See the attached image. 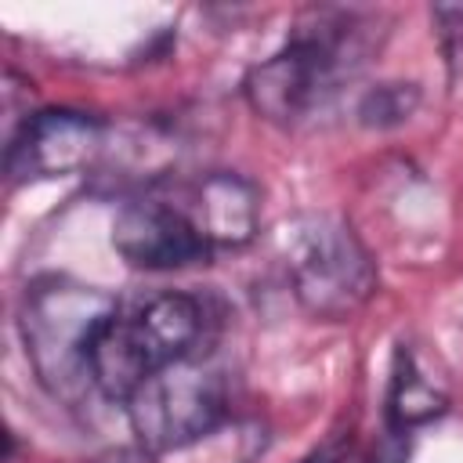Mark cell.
<instances>
[{
    "instance_id": "cell-1",
    "label": "cell",
    "mask_w": 463,
    "mask_h": 463,
    "mask_svg": "<svg viewBox=\"0 0 463 463\" xmlns=\"http://www.w3.org/2000/svg\"><path fill=\"white\" fill-rule=\"evenodd\" d=\"M376 51V14L358 7H311L289 40L242 76L246 105L271 127L297 130L362 72Z\"/></svg>"
},
{
    "instance_id": "cell-2",
    "label": "cell",
    "mask_w": 463,
    "mask_h": 463,
    "mask_svg": "<svg viewBox=\"0 0 463 463\" xmlns=\"http://www.w3.org/2000/svg\"><path fill=\"white\" fill-rule=\"evenodd\" d=\"M116 311L119 304L112 293L69 275H43L25 286L18 333L36 380L54 398L76 405L94 391L90 351Z\"/></svg>"
},
{
    "instance_id": "cell-3",
    "label": "cell",
    "mask_w": 463,
    "mask_h": 463,
    "mask_svg": "<svg viewBox=\"0 0 463 463\" xmlns=\"http://www.w3.org/2000/svg\"><path fill=\"white\" fill-rule=\"evenodd\" d=\"M206 311L192 293H156L134 307H119L94 340L90 380L109 402H123L159 369L195 354Z\"/></svg>"
},
{
    "instance_id": "cell-4",
    "label": "cell",
    "mask_w": 463,
    "mask_h": 463,
    "mask_svg": "<svg viewBox=\"0 0 463 463\" xmlns=\"http://www.w3.org/2000/svg\"><path fill=\"white\" fill-rule=\"evenodd\" d=\"M286 268L297 304L311 318L326 322L351 318L373 300L380 286V271L369 246L344 217L333 213H311L293 224Z\"/></svg>"
},
{
    "instance_id": "cell-5",
    "label": "cell",
    "mask_w": 463,
    "mask_h": 463,
    "mask_svg": "<svg viewBox=\"0 0 463 463\" xmlns=\"http://www.w3.org/2000/svg\"><path fill=\"white\" fill-rule=\"evenodd\" d=\"M228 412V391L213 365L188 354L127 398V420L141 449L177 452L213 434Z\"/></svg>"
},
{
    "instance_id": "cell-6",
    "label": "cell",
    "mask_w": 463,
    "mask_h": 463,
    "mask_svg": "<svg viewBox=\"0 0 463 463\" xmlns=\"http://www.w3.org/2000/svg\"><path fill=\"white\" fill-rule=\"evenodd\" d=\"M105 152V123L83 109H36L4 145V174L11 184L69 177Z\"/></svg>"
},
{
    "instance_id": "cell-7",
    "label": "cell",
    "mask_w": 463,
    "mask_h": 463,
    "mask_svg": "<svg viewBox=\"0 0 463 463\" xmlns=\"http://www.w3.org/2000/svg\"><path fill=\"white\" fill-rule=\"evenodd\" d=\"M112 250L141 271H181L213 257L181 203L130 199L112 217Z\"/></svg>"
},
{
    "instance_id": "cell-8",
    "label": "cell",
    "mask_w": 463,
    "mask_h": 463,
    "mask_svg": "<svg viewBox=\"0 0 463 463\" xmlns=\"http://www.w3.org/2000/svg\"><path fill=\"white\" fill-rule=\"evenodd\" d=\"M181 206L195 221L213 253L250 246L260 224V188L235 170L203 174L188 188V199Z\"/></svg>"
},
{
    "instance_id": "cell-9",
    "label": "cell",
    "mask_w": 463,
    "mask_h": 463,
    "mask_svg": "<svg viewBox=\"0 0 463 463\" xmlns=\"http://www.w3.org/2000/svg\"><path fill=\"white\" fill-rule=\"evenodd\" d=\"M449 409V394L416 365V354L402 344L391 369L387 387V427L398 434H409L420 423H430Z\"/></svg>"
},
{
    "instance_id": "cell-10",
    "label": "cell",
    "mask_w": 463,
    "mask_h": 463,
    "mask_svg": "<svg viewBox=\"0 0 463 463\" xmlns=\"http://www.w3.org/2000/svg\"><path fill=\"white\" fill-rule=\"evenodd\" d=\"M420 109V87L405 83V80H391V83H376L369 87L358 105H354V119L365 130H391L412 119V112Z\"/></svg>"
},
{
    "instance_id": "cell-11",
    "label": "cell",
    "mask_w": 463,
    "mask_h": 463,
    "mask_svg": "<svg viewBox=\"0 0 463 463\" xmlns=\"http://www.w3.org/2000/svg\"><path fill=\"white\" fill-rule=\"evenodd\" d=\"M430 18H434V36L445 54L449 76L456 80L463 72V4H434Z\"/></svg>"
},
{
    "instance_id": "cell-12",
    "label": "cell",
    "mask_w": 463,
    "mask_h": 463,
    "mask_svg": "<svg viewBox=\"0 0 463 463\" xmlns=\"http://www.w3.org/2000/svg\"><path fill=\"white\" fill-rule=\"evenodd\" d=\"M405 459H409L405 434H398V430H391V427H387V434L380 438V445H376L362 463H405Z\"/></svg>"
},
{
    "instance_id": "cell-13",
    "label": "cell",
    "mask_w": 463,
    "mask_h": 463,
    "mask_svg": "<svg viewBox=\"0 0 463 463\" xmlns=\"http://www.w3.org/2000/svg\"><path fill=\"white\" fill-rule=\"evenodd\" d=\"M300 463H351V434H336V438L322 441Z\"/></svg>"
}]
</instances>
